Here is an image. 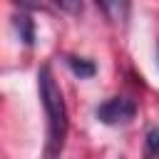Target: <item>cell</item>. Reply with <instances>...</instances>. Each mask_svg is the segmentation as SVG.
Masks as SVG:
<instances>
[{
	"instance_id": "6da1fadb",
	"label": "cell",
	"mask_w": 159,
	"mask_h": 159,
	"mask_svg": "<svg viewBox=\"0 0 159 159\" xmlns=\"http://www.w3.org/2000/svg\"><path fill=\"white\" fill-rule=\"evenodd\" d=\"M37 89H40V102H42L45 117H47V157H55L65 147L67 129H70V117H67L62 89H60L50 65L40 67V72H37Z\"/></svg>"
},
{
	"instance_id": "7a4b0ae2",
	"label": "cell",
	"mask_w": 159,
	"mask_h": 159,
	"mask_svg": "<svg viewBox=\"0 0 159 159\" xmlns=\"http://www.w3.org/2000/svg\"><path fill=\"white\" fill-rule=\"evenodd\" d=\"M134 114H137V102L129 99V97H122V94L104 99V102L97 104V109H94L97 122H102V124H107V127L129 124V122L134 119Z\"/></svg>"
},
{
	"instance_id": "3957f363",
	"label": "cell",
	"mask_w": 159,
	"mask_h": 159,
	"mask_svg": "<svg viewBox=\"0 0 159 159\" xmlns=\"http://www.w3.org/2000/svg\"><path fill=\"white\" fill-rule=\"evenodd\" d=\"M97 7L104 12V17L114 25H127L129 20V10H132V0H94Z\"/></svg>"
},
{
	"instance_id": "277c9868",
	"label": "cell",
	"mask_w": 159,
	"mask_h": 159,
	"mask_svg": "<svg viewBox=\"0 0 159 159\" xmlns=\"http://www.w3.org/2000/svg\"><path fill=\"white\" fill-rule=\"evenodd\" d=\"M65 62H67V67L72 70V75H75V77H80V80H89V77H94V75H97V65H94L92 60H87V57L67 55V57H65Z\"/></svg>"
},
{
	"instance_id": "5b68a950",
	"label": "cell",
	"mask_w": 159,
	"mask_h": 159,
	"mask_svg": "<svg viewBox=\"0 0 159 159\" xmlns=\"http://www.w3.org/2000/svg\"><path fill=\"white\" fill-rule=\"evenodd\" d=\"M15 27H17V32H20V40H22L27 47H32V42H35V22H32V17H30L27 12L15 15Z\"/></svg>"
},
{
	"instance_id": "8992f818",
	"label": "cell",
	"mask_w": 159,
	"mask_h": 159,
	"mask_svg": "<svg viewBox=\"0 0 159 159\" xmlns=\"http://www.w3.org/2000/svg\"><path fill=\"white\" fill-rule=\"evenodd\" d=\"M144 152H147V157H157V154H159V127H154V129L147 132Z\"/></svg>"
},
{
	"instance_id": "52a82bcc",
	"label": "cell",
	"mask_w": 159,
	"mask_h": 159,
	"mask_svg": "<svg viewBox=\"0 0 159 159\" xmlns=\"http://www.w3.org/2000/svg\"><path fill=\"white\" fill-rule=\"evenodd\" d=\"M65 12H70V15H80L82 12V0H55Z\"/></svg>"
},
{
	"instance_id": "ba28073f",
	"label": "cell",
	"mask_w": 159,
	"mask_h": 159,
	"mask_svg": "<svg viewBox=\"0 0 159 159\" xmlns=\"http://www.w3.org/2000/svg\"><path fill=\"white\" fill-rule=\"evenodd\" d=\"M15 2H17L20 7H25V10H30V7H37V5H40L42 0H15Z\"/></svg>"
}]
</instances>
